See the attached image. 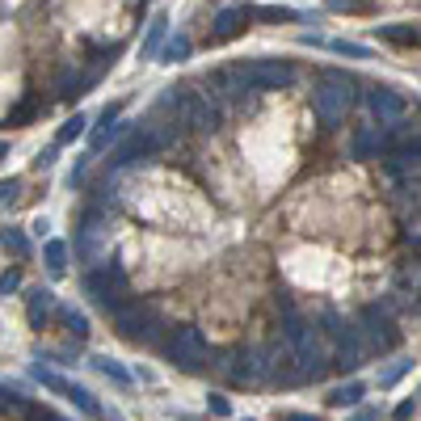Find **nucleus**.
<instances>
[{
  "label": "nucleus",
  "instance_id": "nucleus-1",
  "mask_svg": "<svg viewBox=\"0 0 421 421\" xmlns=\"http://www.w3.org/2000/svg\"><path fill=\"white\" fill-rule=\"evenodd\" d=\"M354 80L345 76V72H337V68H328L325 72V85L312 93V110H316V118L325 123V127H337L341 118H345V110H350V101H354Z\"/></svg>",
  "mask_w": 421,
  "mask_h": 421
},
{
  "label": "nucleus",
  "instance_id": "nucleus-10",
  "mask_svg": "<svg viewBox=\"0 0 421 421\" xmlns=\"http://www.w3.org/2000/svg\"><path fill=\"white\" fill-rule=\"evenodd\" d=\"M363 392H367L363 383H337V388L328 392L325 400H328V405H333V409H354V405L363 400Z\"/></svg>",
  "mask_w": 421,
  "mask_h": 421
},
{
  "label": "nucleus",
  "instance_id": "nucleus-28",
  "mask_svg": "<svg viewBox=\"0 0 421 421\" xmlns=\"http://www.w3.org/2000/svg\"><path fill=\"white\" fill-rule=\"evenodd\" d=\"M328 9H341V13H345V9H350V13H367L363 0H328Z\"/></svg>",
  "mask_w": 421,
  "mask_h": 421
},
{
  "label": "nucleus",
  "instance_id": "nucleus-8",
  "mask_svg": "<svg viewBox=\"0 0 421 421\" xmlns=\"http://www.w3.org/2000/svg\"><path fill=\"white\" fill-rule=\"evenodd\" d=\"M51 312H55V295H51L47 286L30 291V325H34V328H43V321H47Z\"/></svg>",
  "mask_w": 421,
  "mask_h": 421
},
{
  "label": "nucleus",
  "instance_id": "nucleus-13",
  "mask_svg": "<svg viewBox=\"0 0 421 421\" xmlns=\"http://www.w3.org/2000/svg\"><path fill=\"white\" fill-rule=\"evenodd\" d=\"M379 38H388V43H396V47H413L417 43V30L413 26H379Z\"/></svg>",
  "mask_w": 421,
  "mask_h": 421
},
{
  "label": "nucleus",
  "instance_id": "nucleus-12",
  "mask_svg": "<svg viewBox=\"0 0 421 421\" xmlns=\"http://www.w3.org/2000/svg\"><path fill=\"white\" fill-rule=\"evenodd\" d=\"M85 127H89V118H85V114L68 118V123L59 127V135H55V147H68V143H76L80 135H85Z\"/></svg>",
  "mask_w": 421,
  "mask_h": 421
},
{
  "label": "nucleus",
  "instance_id": "nucleus-24",
  "mask_svg": "<svg viewBox=\"0 0 421 421\" xmlns=\"http://www.w3.org/2000/svg\"><path fill=\"white\" fill-rule=\"evenodd\" d=\"M371 152H375V131H358V135H354V147H350V156H354V160H367Z\"/></svg>",
  "mask_w": 421,
  "mask_h": 421
},
{
  "label": "nucleus",
  "instance_id": "nucleus-33",
  "mask_svg": "<svg viewBox=\"0 0 421 421\" xmlns=\"http://www.w3.org/2000/svg\"><path fill=\"white\" fill-rule=\"evenodd\" d=\"M350 421H375V413H371V409H363V413H354Z\"/></svg>",
  "mask_w": 421,
  "mask_h": 421
},
{
  "label": "nucleus",
  "instance_id": "nucleus-2",
  "mask_svg": "<svg viewBox=\"0 0 421 421\" xmlns=\"http://www.w3.org/2000/svg\"><path fill=\"white\" fill-rule=\"evenodd\" d=\"M240 76L266 93V89H291L295 85V68L291 63H279V59H257V63H240Z\"/></svg>",
  "mask_w": 421,
  "mask_h": 421
},
{
  "label": "nucleus",
  "instance_id": "nucleus-4",
  "mask_svg": "<svg viewBox=\"0 0 421 421\" xmlns=\"http://www.w3.org/2000/svg\"><path fill=\"white\" fill-rule=\"evenodd\" d=\"M363 325H367V333H371V345H375V350H392V345L400 341V328L383 316V308H379V303H371V308L363 312Z\"/></svg>",
  "mask_w": 421,
  "mask_h": 421
},
{
  "label": "nucleus",
  "instance_id": "nucleus-21",
  "mask_svg": "<svg viewBox=\"0 0 421 421\" xmlns=\"http://www.w3.org/2000/svg\"><path fill=\"white\" fill-rule=\"evenodd\" d=\"M321 47L337 51V55H350V59H371V47H363V43H345V38H337V43H321Z\"/></svg>",
  "mask_w": 421,
  "mask_h": 421
},
{
  "label": "nucleus",
  "instance_id": "nucleus-34",
  "mask_svg": "<svg viewBox=\"0 0 421 421\" xmlns=\"http://www.w3.org/2000/svg\"><path fill=\"white\" fill-rule=\"evenodd\" d=\"M4 156H9V143L0 140V160H4Z\"/></svg>",
  "mask_w": 421,
  "mask_h": 421
},
{
  "label": "nucleus",
  "instance_id": "nucleus-7",
  "mask_svg": "<svg viewBox=\"0 0 421 421\" xmlns=\"http://www.w3.org/2000/svg\"><path fill=\"white\" fill-rule=\"evenodd\" d=\"M279 321H282L279 328H282V337H286V345L308 328V321L299 316V308H295V299H291V295H279Z\"/></svg>",
  "mask_w": 421,
  "mask_h": 421
},
{
  "label": "nucleus",
  "instance_id": "nucleus-17",
  "mask_svg": "<svg viewBox=\"0 0 421 421\" xmlns=\"http://www.w3.org/2000/svg\"><path fill=\"white\" fill-rule=\"evenodd\" d=\"M43 257H47L51 274H63V266H68V244H63V240H47Z\"/></svg>",
  "mask_w": 421,
  "mask_h": 421
},
{
  "label": "nucleus",
  "instance_id": "nucleus-23",
  "mask_svg": "<svg viewBox=\"0 0 421 421\" xmlns=\"http://www.w3.org/2000/svg\"><path fill=\"white\" fill-rule=\"evenodd\" d=\"M93 367H97L101 375H110V379H118V383H131V375L123 371V367L114 363V358H105V354H97V358H93Z\"/></svg>",
  "mask_w": 421,
  "mask_h": 421
},
{
  "label": "nucleus",
  "instance_id": "nucleus-27",
  "mask_svg": "<svg viewBox=\"0 0 421 421\" xmlns=\"http://www.w3.org/2000/svg\"><path fill=\"white\" fill-rule=\"evenodd\" d=\"M17 189H21V177H9V182H0V202L17 198Z\"/></svg>",
  "mask_w": 421,
  "mask_h": 421
},
{
  "label": "nucleus",
  "instance_id": "nucleus-19",
  "mask_svg": "<svg viewBox=\"0 0 421 421\" xmlns=\"http://www.w3.org/2000/svg\"><path fill=\"white\" fill-rule=\"evenodd\" d=\"M0 417H30V400H26V396H4V392H0Z\"/></svg>",
  "mask_w": 421,
  "mask_h": 421
},
{
  "label": "nucleus",
  "instance_id": "nucleus-11",
  "mask_svg": "<svg viewBox=\"0 0 421 421\" xmlns=\"http://www.w3.org/2000/svg\"><path fill=\"white\" fill-rule=\"evenodd\" d=\"M59 396H68V400H72L80 413H89V417H97V413H101V409H97V400L85 392V388H80V383H63V392H59Z\"/></svg>",
  "mask_w": 421,
  "mask_h": 421
},
{
  "label": "nucleus",
  "instance_id": "nucleus-14",
  "mask_svg": "<svg viewBox=\"0 0 421 421\" xmlns=\"http://www.w3.org/2000/svg\"><path fill=\"white\" fill-rule=\"evenodd\" d=\"M118 110H123V105H105V110H101V118H97V131H93V152H101V147H105V135H110V123H114V118H118Z\"/></svg>",
  "mask_w": 421,
  "mask_h": 421
},
{
  "label": "nucleus",
  "instance_id": "nucleus-6",
  "mask_svg": "<svg viewBox=\"0 0 421 421\" xmlns=\"http://www.w3.org/2000/svg\"><path fill=\"white\" fill-rule=\"evenodd\" d=\"M244 26H249V9H244V4H228V9H219L215 30H211V43H228V38H236Z\"/></svg>",
  "mask_w": 421,
  "mask_h": 421
},
{
  "label": "nucleus",
  "instance_id": "nucleus-15",
  "mask_svg": "<svg viewBox=\"0 0 421 421\" xmlns=\"http://www.w3.org/2000/svg\"><path fill=\"white\" fill-rule=\"evenodd\" d=\"M156 55H160V63H177V59H186V55H189V38H186V34H177V38H169Z\"/></svg>",
  "mask_w": 421,
  "mask_h": 421
},
{
  "label": "nucleus",
  "instance_id": "nucleus-3",
  "mask_svg": "<svg viewBox=\"0 0 421 421\" xmlns=\"http://www.w3.org/2000/svg\"><path fill=\"white\" fill-rule=\"evenodd\" d=\"M156 152H160V140H156V131H152V127H143V131H127V140L110 152V169H127V165L147 160V156H156Z\"/></svg>",
  "mask_w": 421,
  "mask_h": 421
},
{
  "label": "nucleus",
  "instance_id": "nucleus-16",
  "mask_svg": "<svg viewBox=\"0 0 421 421\" xmlns=\"http://www.w3.org/2000/svg\"><path fill=\"white\" fill-rule=\"evenodd\" d=\"M0 244H4L13 257H26V253H30V240H26L21 228H4V232H0Z\"/></svg>",
  "mask_w": 421,
  "mask_h": 421
},
{
  "label": "nucleus",
  "instance_id": "nucleus-5",
  "mask_svg": "<svg viewBox=\"0 0 421 421\" xmlns=\"http://www.w3.org/2000/svg\"><path fill=\"white\" fill-rule=\"evenodd\" d=\"M367 105H371V114L379 118V123H392V118H400L405 114V97L396 93V89H388V85H375L371 93H367Z\"/></svg>",
  "mask_w": 421,
  "mask_h": 421
},
{
  "label": "nucleus",
  "instance_id": "nucleus-25",
  "mask_svg": "<svg viewBox=\"0 0 421 421\" xmlns=\"http://www.w3.org/2000/svg\"><path fill=\"white\" fill-rule=\"evenodd\" d=\"M409 367H413V363H396L392 371H383V375H379V388H392V383H400V379L409 375Z\"/></svg>",
  "mask_w": 421,
  "mask_h": 421
},
{
  "label": "nucleus",
  "instance_id": "nucleus-20",
  "mask_svg": "<svg viewBox=\"0 0 421 421\" xmlns=\"http://www.w3.org/2000/svg\"><path fill=\"white\" fill-rule=\"evenodd\" d=\"M38 110H47V101L34 93V97H26V101H21V105H17L13 114H9V123H30V118H34Z\"/></svg>",
  "mask_w": 421,
  "mask_h": 421
},
{
  "label": "nucleus",
  "instance_id": "nucleus-18",
  "mask_svg": "<svg viewBox=\"0 0 421 421\" xmlns=\"http://www.w3.org/2000/svg\"><path fill=\"white\" fill-rule=\"evenodd\" d=\"M59 316H63V325L72 328V337H76V341H85V337H89V316H85V312H72V308H59Z\"/></svg>",
  "mask_w": 421,
  "mask_h": 421
},
{
  "label": "nucleus",
  "instance_id": "nucleus-26",
  "mask_svg": "<svg viewBox=\"0 0 421 421\" xmlns=\"http://www.w3.org/2000/svg\"><path fill=\"white\" fill-rule=\"evenodd\" d=\"M17 286H21V274H17V270H4V274H0V295H9V291H17Z\"/></svg>",
  "mask_w": 421,
  "mask_h": 421
},
{
  "label": "nucleus",
  "instance_id": "nucleus-22",
  "mask_svg": "<svg viewBox=\"0 0 421 421\" xmlns=\"http://www.w3.org/2000/svg\"><path fill=\"white\" fill-rule=\"evenodd\" d=\"M249 17H261V21H299V13H295V9H274V4H270V9H257V13H253V9H249Z\"/></svg>",
  "mask_w": 421,
  "mask_h": 421
},
{
  "label": "nucleus",
  "instance_id": "nucleus-30",
  "mask_svg": "<svg viewBox=\"0 0 421 421\" xmlns=\"http://www.w3.org/2000/svg\"><path fill=\"white\" fill-rule=\"evenodd\" d=\"M413 413H417V400H400L396 405V421H409Z\"/></svg>",
  "mask_w": 421,
  "mask_h": 421
},
{
  "label": "nucleus",
  "instance_id": "nucleus-29",
  "mask_svg": "<svg viewBox=\"0 0 421 421\" xmlns=\"http://www.w3.org/2000/svg\"><path fill=\"white\" fill-rule=\"evenodd\" d=\"M207 405H211V413H215V417H228V413H232V405H228L224 396H211Z\"/></svg>",
  "mask_w": 421,
  "mask_h": 421
},
{
  "label": "nucleus",
  "instance_id": "nucleus-32",
  "mask_svg": "<svg viewBox=\"0 0 421 421\" xmlns=\"http://www.w3.org/2000/svg\"><path fill=\"white\" fill-rule=\"evenodd\" d=\"M279 421H321V417H312V413H282Z\"/></svg>",
  "mask_w": 421,
  "mask_h": 421
},
{
  "label": "nucleus",
  "instance_id": "nucleus-31",
  "mask_svg": "<svg viewBox=\"0 0 421 421\" xmlns=\"http://www.w3.org/2000/svg\"><path fill=\"white\" fill-rule=\"evenodd\" d=\"M55 152H59V147H47V152H38V160H34V169H51V165H55Z\"/></svg>",
  "mask_w": 421,
  "mask_h": 421
},
{
  "label": "nucleus",
  "instance_id": "nucleus-9",
  "mask_svg": "<svg viewBox=\"0 0 421 421\" xmlns=\"http://www.w3.org/2000/svg\"><path fill=\"white\" fill-rule=\"evenodd\" d=\"M165 34H169V17H165V13H156V17H152V26H147V38H143V47H140L143 59H152V55L160 51Z\"/></svg>",
  "mask_w": 421,
  "mask_h": 421
}]
</instances>
